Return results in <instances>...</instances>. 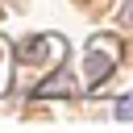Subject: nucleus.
I'll return each instance as SVG.
<instances>
[{
    "label": "nucleus",
    "mask_w": 133,
    "mask_h": 133,
    "mask_svg": "<svg viewBox=\"0 0 133 133\" xmlns=\"http://www.w3.org/2000/svg\"><path fill=\"white\" fill-rule=\"evenodd\" d=\"M0 17H4V8H0Z\"/></svg>",
    "instance_id": "nucleus-8"
},
{
    "label": "nucleus",
    "mask_w": 133,
    "mask_h": 133,
    "mask_svg": "<svg viewBox=\"0 0 133 133\" xmlns=\"http://www.w3.org/2000/svg\"><path fill=\"white\" fill-rule=\"evenodd\" d=\"M12 87V42L0 33V96Z\"/></svg>",
    "instance_id": "nucleus-4"
},
{
    "label": "nucleus",
    "mask_w": 133,
    "mask_h": 133,
    "mask_svg": "<svg viewBox=\"0 0 133 133\" xmlns=\"http://www.w3.org/2000/svg\"><path fill=\"white\" fill-rule=\"evenodd\" d=\"M121 54H125V42L116 33H91L87 37V58H83V83L91 91H100V83L112 79Z\"/></svg>",
    "instance_id": "nucleus-1"
},
{
    "label": "nucleus",
    "mask_w": 133,
    "mask_h": 133,
    "mask_svg": "<svg viewBox=\"0 0 133 133\" xmlns=\"http://www.w3.org/2000/svg\"><path fill=\"white\" fill-rule=\"evenodd\" d=\"M121 25H125V29H133V0H125V4H121Z\"/></svg>",
    "instance_id": "nucleus-6"
},
{
    "label": "nucleus",
    "mask_w": 133,
    "mask_h": 133,
    "mask_svg": "<svg viewBox=\"0 0 133 133\" xmlns=\"http://www.w3.org/2000/svg\"><path fill=\"white\" fill-rule=\"evenodd\" d=\"M116 121H133V91H125L116 100Z\"/></svg>",
    "instance_id": "nucleus-5"
},
{
    "label": "nucleus",
    "mask_w": 133,
    "mask_h": 133,
    "mask_svg": "<svg viewBox=\"0 0 133 133\" xmlns=\"http://www.w3.org/2000/svg\"><path fill=\"white\" fill-rule=\"evenodd\" d=\"M17 4H25V0H17Z\"/></svg>",
    "instance_id": "nucleus-7"
},
{
    "label": "nucleus",
    "mask_w": 133,
    "mask_h": 133,
    "mask_svg": "<svg viewBox=\"0 0 133 133\" xmlns=\"http://www.w3.org/2000/svg\"><path fill=\"white\" fill-rule=\"evenodd\" d=\"M12 54H21V62H29V66L54 71V66L66 58V42H62L58 33H33V37H25Z\"/></svg>",
    "instance_id": "nucleus-2"
},
{
    "label": "nucleus",
    "mask_w": 133,
    "mask_h": 133,
    "mask_svg": "<svg viewBox=\"0 0 133 133\" xmlns=\"http://www.w3.org/2000/svg\"><path fill=\"white\" fill-rule=\"evenodd\" d=\"M71 96H75V79L66 71H58V66L33 87V100H71Z\"/></svg>",
    "instance_id": "nucleus-3"
}]
</instances>
